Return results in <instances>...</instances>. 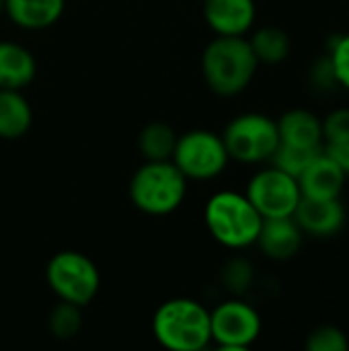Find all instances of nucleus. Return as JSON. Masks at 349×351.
<instances>
[{
  "label": "nucleus",
  "mask_w": 349,
  "mask_h": 351,
  "mask_svg": "<svg viewBox=\"0 0 349 351\" xmlns=\"http://www.w3.org/2000/svg\"><path fill=\"white\" fill-rule=\"evenodd\" d=\"M257 58L245 35H216L202 53L208 88L220 97L241 95L255 78Z\"/></svg>",
  "instance_id": "nucleus-1"
},
{
  "label": "nucleus",
  "mask_w": 349,
  "mask_h": 351,
  "mask_svg": "<svg viewBox=\"0 0 349 351\" xmlns=\"http://www.w3.org/2000/svg\"><path fill=\"white\" fill-rule=\"evenodd\" d=\"M152 335L169 351H200L212 343L210 311L193 298H171L152 317Z\"/></svg>",
  "instance_id": "nucleus-2"
},
{
  "label": "nucleus",
  "mask_w": 349,
  "mask_h": 351,
  "mask_svg": "<svg viewBox=\"0 0 349 351\" xmlns=\"http://www.w3.org/2000/svg\"><path fill=\"white\" fill-rule=\"evenodd\" d=\"M206 228L216 243L241 251L257 243L263 218L245 193L218 191L204 208Z\"/></svg>",
  "instance_id": "nucleus-3"
},
{
  "label": "nucleus",
  "mask_w": 349,
  "mask_h": 351,
  "mask_svg": "<svg viewBox=\"0 0 349 351\" xmlns=\"http://www.w3.org/2000/svg\"><path fill=\"white\" fill-rule=\"evenodd\" d=\"M187 179L173 160H146L132 175L130 199L148 216H169L181 208Z\"/></svg>",
  "instance_id": "nucleus-4"
},
{
  "label": "nucleus",
  "mask_w": 349,
  "mask_h": 351,
  "mask_svg": "<svg viewBox=\"0 0 349 351\" xmlns=\"http://www.w3.org/2000/svg\"><path fill=\"white\" fill-rule=\"evenodd\" d=\"M45 282L58 300L88 306L101 288L99 267L91 257L80 251H60L45 267Z\"/></svg>",
  "instance_id": "nucleus-5"
},
{
  "label": "nucleus",
  "mask_w": 349,
  "mask_h": 351,
  "mask_svg": "<svg viewBox=\"0 0 349 351\" xmlns=\"http://www.w3.org/2000/svg\"><path fill=\"white\" fill-rule=\"evenodd\" d=\"M222 140L228 156L245 165L269 160L280 146L278 123L263 113H243L232 117L222 132Z\"/></svg>",
  "instance_id": "nucleus-6"
},
{
  "label": "nucleus",
  "mask_w": 349,
  "mask_h": 351,
  "mask_svg": "<svg viewBox=\"0 0 349 351\" xmlns=\"http://www.w3.org/2000/svg\"><path fill=\"white\" fill-rule=\"evenodd\" d=\"M171 160L187 181H210L224 173L230 156L222 136L210 130H191L177 136Z\"/></svg>",
  "instance_id": "nucleus-7"
},
{
  "label": "nucleus",
  "mask_w": 349,
  "mask_h": 351,
  "mask_svg": "<svg viewBox=\"0 0 349 351\" xmlns=\"http://www.w3.org/2000/svg\"><path fill=\"white\" fill-rule=\"evenodd\" d=\"M263 323L255 306L245 300L230 298L210 311L212 341L226 351H243L251 348L261 335Z\"/></svg>",
  "instance_id": "nucleus-8"
},
{
  "label": "nucleus",
  "mask_w": 349,
  "mask_h": 351,
  "mask_svg": "<svg viewBox=\"0 0 349 351\" xmlns=\"http://www.w3.org/2000/svg\"><path fill=\"white\" fill-rule=\"evenodd\" d=\"M245 195L261 214V218L294 216V210L302 197L298 179L280 171L278 167L255 173L247 183Z\"/></svg>",
  "instance_id": "nucleus-9"
},
{
  "label": "nucleus",
  "mask_w": 349,
  "mask_h": 351,
  "mask_svg": "<svg viewBox=\"0 0 349 351\" xmlns=\"http://www.w3.org/2000/svg\"><path fill=\"white\" fill-rule=\"evenodd\" d=\"M296 224L304 234L317 237V239H329L344 230L348 212L339 197L333 199H313V197H300L294 216Z\"/></svg>",
  "instance_id": "nucleus-10"
},
{
  "label": "nucleus",
  "mask_w": 349,
  "mask_h": 351,
  "mask_svg": "<svg viewBox=\"0 0 349 351\" xmlns=\"http://www.w3.org/2000/svg\"><path fill=\"white\" fill-rule=\"evenodd\" d=\"M202 10L216 35H245L257 16L255 0H204Z\"/></svg>",
  "instance_id": "nucleus-11"
},
{
  "label": "nucleus",
  "mask_w": 349,
  "mask_h": 351,
  "mask_svg": "<svg viewBox=\"0 0 349 351\" xmlns=\"http://www.w3.org/2000/svg\"><path fill=\"white\" fill-rule=\"evenodd\" d=\"M304 241V232L292 216L286 218H263L257 243L261 253L274 261H288L296 257Z\"/></svg>",
  "instance_id": "nucleus-12"
},
{
  "label": "nucleus",
  "mask_w": 349,
  "mask_h": 351,
  "mask_svg": "<svg viewBox=\"0 0 349 351\" xmlns=\"http://www.w3.org/2000/svg\"><path fill=\"white\" fill-rule=\"evenodd\" d=\"M348 175L325 154L321 152L300 175L298 187L302 197L313 199H333L339 197L344 191Z\"/></svg>",
  "instance_id": "nucleus-13"
},
{
  "label": "nucleus",
  "mask_w": 349,
  "mask_h": 351,
  "mask_svg": "<svg viewBox=\"0 0 349 351\" xmlns=\"http://www.w3.org/2000/svg\"><path fill=\"white\" fill-rule=\"evenodd\" d=\"M66 8V0H4V14L12 25L25 31H43L53 27Z\"/></svg>",
  "instance_id": "nucleus-14"
},
{
  "label": "nucleus",
  "mask_w": 349,
  "mask_h": 351,
  "mask_svg": "<svg viewBox=\"0 0 349 351\" xmlns=\"http://www.w3.org/2000/svg\"><path fill=\"white\" fill-rule=\"evenodd\" d=\"M276 123L280 144L296 148H323V125L313 111L290 109Z\"/></svg>",
  "instance_id": "nucleus-15"
},
{
  "label": "nucleus",
  "mask_w": 349,
  "mask_h": 351,
  "mask_svg": "<svg viewBox=\"0 0 349 351\" xmlns=\"http://www.w3.org/2000/svg\"><path fill=\"white\" fill-rule=\"evenodd\" d=\"M37 74L35 56L16 41H0V88L21 90Z\"/></svg>",
  "instance_id": "nucleus-16"
},
{
  "label": "nucleus",
  "mask_w": 349,
  "mask_h": 351,
  "mask_svg": "<svg viewBox=\"0 0 349 351\" xmlns=\"http://www.w3.org/2000/svg\"><path fill=\"white\" fill-rule=\"evenodd\" d=\"M33 123V109L27 97L14 88H0V138L19 140Z\"/></svg>",
  "instance_id": "nucleus-17"
},
{
  "label": "nucleus",
  "mask_w": 349,
  "mask_h": 351,
  "mask_svg": "<svg viewBox=\"0 0 349 351\" xmlns=\"http://www.w3.org/2000/svg\"><path fill=\"white\" fill-rule=\"evenodd\" d=\"M249 43L259 64H280L290 56V49H292L290 35L284 29L274 27V25L257 29L251 35Z\"/></svg>",
  "instance_id": "nucleus-18"
},
{
  "label": "nucleus",
  "mask_w": 349,
  "mask_h": 351,
  "mask_svg": "<svg viewBox=\"0 0 349 351\" xmlns=\"http://www.w3.org/2000/svg\"><path fill=\"white\" fill-rule=\"evenodd\" d=\"M177 144L175 130L165 121H150L138 136V148L144 160H171Z\"/></svg>",
  "instance_id": "nucleus-19"
},
{
  "label": "nucleus",
  "mask_w": 349,
  "mask_h": 351,
  "mask_svg": "<svg viewBox=\"0 0 349 351\" xmlns=\"http://www.w3.org/2000/svg\"><path fill=\"white\" fill-rule=\"evenodd\" d=\"M80 311H82L80 306L60 300L51 308L49 319H47L49 333L56 339H62V341L74 339L80 333V329H82V315H80Z\"/></svg>",
  "instance_id": "nucleus-20"
},
{
  "label": "nucleus",
  "mask_w": 349,
  "mask_h": 351,
  "mask_svg": "<svg viewBox=\"0 0 349 351\" xmlns=\"http://www.w3.org/2000/svg\"><path fill=\"white\" fill-rule=\"evenodd\" d=\"M323 152V148H296V146H288V144H280L274 152V156L269 158L274 162V167H278L280 171L292 175L298 179V175Z\"/></svg>",
  "instance_id": "nucleus-21"
},
{
  "label": "nucleus",
  "mask_w": 349,
  "mask_h": 351,
  "mask_svg": "<svg viewBox=\"0 0 349 351\" xmlns=\"http://www.w3.org/2000/svg\"><path fill=\"white\" fill-rule=\"evenodd\" d=\"M304 348L309 351H348L349 339L346 331L335 325H319L309 333Z\"/></svg>",
  "instance_id": "nucleus-22"
},
{
  "label": "nucleus",
  "mask_w": 349,
  "mask_h": 351,
  "mask_svg": "<svg viewBox=\"0 0 349 351\" xmlns=\"http://www.w3.org/2000/svg\"><path fill=\"white\" fill-rule=\"evenodd\" d=\"M253 280H255L253 265L245 257H232L222 267V282H224L226 290L237 296L245 294L251 288Z\"/></svg>",
  "instance_id": "nucleus-23"
},
{
  "label": "nucleus",
  "mask_w": 349,
  "mask_h": 351,
  "mask_svg": "<svg viewBox=\"0 0 349 351\" xmlns=\"http://www.w3.org/2000/svg\"><path fill=\"white\" fill-rule=\"evenodd\" d=\"M323 125V144L349 140V107L333 109L321 121Z\"/></svg>",
  "instance_id": "nucleus-24"
},
{
  "label": "nucleus",
  "mask_w": 349,
  "mask_h": 351,
  "mask_svg": "<svg viewBox=\"0 0 349 351\" xmlns=\"http://www.w3.org/2000/svg\"><path fill=\"white\" fill-rule=\"evenodd\" d=\"M329 56H331L333 70H335L339 86L349 90V33L348 35H339L335 39V43L331 45Z\"/></svg>",
  "instance_id": "nucleus-25"
},
{
  "label": "nucleus",
  "mask_w": 349,
  "mask_h": 351,
  "mask_svg": "<svg viewBox=\"0 0 349 351\" xmlns=\"http://www.w3.org/2000/svg\"><path fill=\"white\" fill-rule=\"evenodd\" d=\"M311 84L317 88V90H331L335 86H339L337 82V76H335V70H333V62H331V56L327 53L325 58H319L313 68H311Z\"/></svg>",
  "instance_id": "nucleus-26"
},
{
  "label": "nucleus",
  "mask_w": 349,
  "mask_h": 351,
  "mask_svg": "<svg viewBox=\"0 0 349 351\" xmlns=\"http://www.w3.org/2000/svg\"><path fill=\"white\" fill-rule=\"evenodd\" d=\"M323 152L349 177V140L327 142V144H323Z\"/></svg>",
  "instance_id": "nucleus-27"
},
{
  "label": "nucleus",
  "mask_w": 349,
  "mask_h": 351,
  "mask_svg": "<svg viewBox=\"0 0 349 351\" xmlns=\"http://www.w3.org/2000/svg\"><path fill=\"white\" fill-rule=\"evenodd\" d=\"M4 14V0H0V16Z\"/></svg>",
  "instance_id": "nucleus-28"
}]
</instances>
